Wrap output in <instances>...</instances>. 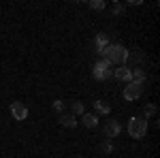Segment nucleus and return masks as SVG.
Instances as JSON below:
<instances>
[{"instance_id": "1", "label": "nucleus", "mask_w": 160, "mask_h": 158, "mask_svg": "<svg viewBox=\"0 0 160 158\" xmlns=\"http://www.w3.org/2000/svg\"><path fill=\"white\" fill-rule=\"evenodd\" d=\"M102 60H107L109 64H124L126 62V58H128V49L124 47V45H120V43H111L109 47L102 51V56H100Z\"/></svg>"}, {"instance_id": "2", "label": "nucleus", "mask_w": 160, "mask_h": 158, "mask_svg": "<svg viewBox=\"0 0 160 158\" xmlns=\"http://www.w3.org/2000/svg\"><path fill=\"white\" fill-rule=\"evenodd\" d=\"M128 135H130L132 139H143V137L148 135V120H143V118H132V120L128 122Z\"/></svg>"}, {"instance_id": "3", "label": "nucleus", "mask_w": 160, "mask_h": 158, "mask_svg": "<svg viewBox=\"0 0 160 158\" xmlns=\"http://www.w3.org/2000/svg\"><path fill=\"white\" fill-rule=\"evenodd\" d=\"M92 75H94V79H98V81H107V79H111V75H113V69H111V64L107 60H100V62L94 64Z\"/></svg>"}, {"instance_id": "4", "label": "nucleus", "mask_w": 160, "mask_h": 158, "mask_svg": "<svg viewBox=\"0 0 160 158\" xmlns=\"http://www.w3.org/2000/svg\"><path fill=\"white\" fill-rule=\"evenodd\" d=\"M143 84H135V81H130V84L124 88V98L126 100H137V98L143 94Z\"/></svg>"}, {"instance_id": "5", "label": "nucleus", "mask_w": 160, "mask_h": 158, "mask_svg": "<svg viewBox=\"0 0 160 158\" xmlns=\"http://www.w3.org/2000/svg\"><path fill=\"white\" fill-rule=\"evenodd\" d=\"M102 133H105V137H107V139L111 141L113 137H118V135L122 133V126H120V122H118V120H109L107 124H105Z\"/></svg>"}, {"instance_id": "6", "label": "nucleus", "mask_w": 160, "mask_h": 158, "mask_svg": "<svg viewBox=\"0 0 160 158\" xmlns=\"http://www.w3.org/2000/svg\"><path fill=\"white\" fill-rule=\"evenodd\" d=\"M11 115L15 120H26L28 118V107H26L24 103L15 100V103H11Z\"/></svg>"}, {"instance_id": "7", "label": "nucleus", "mask_w": 160, "mask_h": 158, "mask_svg": "<svg viewBox=\"0 0 160 158\" xmlns=\"http://www.w3.org/2000/svg\"><path fill=\"white\" fill-rule=\"evenodd\" d=\"M113 75H115L118 81H124V84H130V81H132V73H130L128 66H120V69H115Z\"/></svg>"}, {"instance_id": "8", "label": "nucleus", "mask_w": 160, "mask_h": 158, "mask_svg": "<svg viewBox=\"0 0 160 158\" xmlns=\"http://www.w3.org/2000/svg\"><path fill=\"white\" fill-rule=\"evenodd\" d=\"M94 45H96V54H98V56H102V51L111 45V41H109V37H107V34H96Z\"/></svg>"}, {"instance_id": "9", "label": "nucleus", "mask_w": 160, "mask_h": 158, "mask_svg": "<svg viewBox=\"0 0 160 158\" xmlns=\"http://www.w3.org/2000/svg\"><path fill=\"white\" fill-rule=\"evenodd\" d=\"M81 122H83L86 128H96L98 126V115L96 113H83L81 115Z\"/></svg>"}, {"instance_id": "10", "label": "nucleus", "mask_w": 160, "mask_h": 158, "mask_svg": "<svg viewBox=\"0 0 160 158\" xmlns=\"http://www.w3.org/2000/svg\"><path fill=\"white\" fill-rule=\"evenodd\" d=\"M60 124L66 126V128H75V126H77V118H75L73 113H62L60 115Z\"/></svg>"}, {"instance_id": "11", "label": "nucleus", "mask_w": 160, "mask_h": 158, "mask_svg": "<svg viewBox=\"0 0 160 158\" xmlns=\"http://www.w3.org/2000/svg\"><path fill=\"white\" fill-rule=\"evenodd\" d=\"M94 111L100 113V115H107V113L111 111V107H109L107 100H94Z\"/></svg>"}, {"instance_id": "12", "label": "nucleus", "mask_w": 160, "mask_h": 158, "mask_svg": "<svg viewBox=\"0 0 160 158\" xmlns=\"http://www.w3.org/2000/svg\"><path fill=\"white\" fill-rule=\"evenodd\" d=\"M126 60H130V66L128 69H135V64H141L143 62V54L141 51H128V58Z\"/></svg>"}, {"instance_id": "13", "label": "nucleus", "mask_w": 160, "mask_h": 158, "mask_svg": "<svg viewBox=\"0 0 160 158\" xmlns=\"http://www.w3.org/2000/svg\"><path fill=\"white\" fill-rule=\"evenodd\" d=\"M71 109H73V115H75V118L86 113V109H83V103H81V100H75L73 105H71Z\"/></svg>"}, {"instance_id": "14", "label": "nucleus", "mask_w": 160, "mask_h": 158, "mask_svg": "<svg viewBox=\"0 0 160 158\" xmlns=\"http://www.w3.org/2000/svg\"><path fill=\"white\" fill-rule=\"evenodd\" d=\"M107 4H105V0H90V9H94V11H102Z\"/></svg>"}, {"instance_id": "15", "label": "nucleus", "mask_w": 160, "mask_h": 158, "mask_svg": "<svg viewBox=\"0 0 160 158\" xmlns=\"http://www.w3.org/2000/svg\"><path fill=\"white\" fill-rule=\"evenodd\" d=\"M51 107H53L56 113H60V115H62V111H64V103H62V100H53V105H51Z\"/></svg>"}, {"instance_id": "16", "label": "nucleus", "mask_w": 160, "mask_h": 158, "mask_svg": "<svg viewBox=\"0 0 160 158\" xmlns=\"http://www.w3.org/2000/svg\"><path fill=\"white\" fill-rule=\"evenodd\" d=\"M143 113H145V118H149V115H154V113H156V105H154V103H149L148 107L143 109Z\"/></svg>"}, {"instance_id": "17", "label": "nucleus", "mask_w": 160, "mask_h": 158, "mask_svg": "<svg viewBox=\"0 0 160 158\" xmlns=\"http://www.w3.org/2000/svg\"><path fill=\"white\" fill-rule=\"evenodd\" d=\"M100 150H102V152H105V154H111V152H113V143H111L109 139H107V141H105V143H102V145H100Z\"/></svg>"}, {"instance_id": "18", "label": "nucleus", "mask_w": 160, "mask_h": 158, "mask_svg": "<svg viewBox=\"0 0 160 158\" xmlns=\"http://www.w3.org/2000/svg\"><path fill=\"white\" fill-rule=\"evenodd\" d=\"M111 11H113V15H122V13H124V4H120V2H115Z\"/></svg>"}]
</instances>
